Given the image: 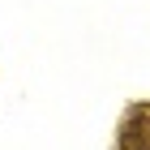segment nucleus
Returning a JSON list of instances; mask_svg holds the SVG:
<instances>
[{
	"mask_svg": "<svg viewBox=\"0 0 150 150\" xmlns=\"http://www.w3.org/2000/svg\"><path fill=\"white\" fill-rule=\"evenodd\" d=\"M120 146L125 150H150V116H133L120 133Z\"/></svg>",
	"mask_w": 150,
	"mask_h": 150,
	"instance_id": "f257e3e1",
	"label": "nucleus"
}]
</instances>
